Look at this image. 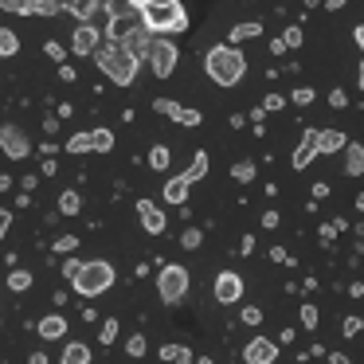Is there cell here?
<instances>
[{
  "label": "cell",
  "instance_id": "cell-1",
  "mask_svg": "<svg viewBox=\"0 0 364 364\" xmlns=\"http://www.w3.org/2000/svg\"><path fill=\"white\" fill-rule=\"evenodd\" d=\"M204 71H208V79L215 82V87H239L243 82V75H247V55L235 48V43H215V48H208V55H204Z\"/></svg>",
  "mask_w": 364,
  "mask_h": 364
},
{
  "label": "cell",
  "instance_id": "cell-2",
  "mask_svg": "<svg viewBox=\"0 0 364 364\" xmlns=\"http://www.w3.org/2000/svg\"><path fill=\"white\" fill-rule=\"evenodd\" d=\"M95 63H98V71H102L106 79L114 82V87H134V79H137V67H141V59H137L134 51L126 48V43H114V40H106L102 48L95 51Z\"/></svg>",
  "mask_w": 364,
  "mask_h": 364
},
{
  "label": "cell",
  "instance_id": "cell-3",
  "mask_svg": "<svg viewBox=\"0 0 364 364\" xmlns=\"http://www.w3.org/2000/svg\"><path fill=\"white\" fill-rule=\"evenodd\" d=\"M141 24L149 36H181L188 28L184 0H149L141 9Z\"/></svg>",
  "mask_w": 364,
  "mask_h": 364
},
{
  "label": "cell",
  "instance_id": "cell-4",
  "mask_svg": "<svg viewBox=\"0 0 364 364\" xmlns=\"http://www.w3.org/2000/svg\"><path fill=\"white\" fill-rule=\"evenodd\" d=\"M114 267L106 259H90V262H82V270H79V278L71 282V290L75 294H82V298H98V294H106L114 286Z\"/></svg>",
  "mask_w": 364,
  "mask_h": 364
},
{
  "label": "cell",
  "instance_id": "cell-5",
  "mask_svg": "<svg viewBox=\"0 0 364 364\" xmlns=\"http://www.w3.org/2000/svg\"><path fill=\"white\" fill-rule=\"evenodd\" d=\"M145 59H149V71L157 79H168L176 71V63H181V51H176V43L168 36H153L149 48H145Z\"/></svg>",
  "mask_w": 364,
  "mask_h": 364
},
{
  "label": "cell",
  "instance_id": "cell-6",
  "mask_svg": "<svg viewBox=\"0 0 364 364\" xmlns=\"http://www.w3.org/2000/svg\"><path fill=\"white\" fill-rule=\"evenodd\" d=\"M157 294H161V301L165 306H181L184 298H188V270L184 267H161V274H157Z\"/></svg>",
  "mask_w": 364,
  "mask_h": 364
},
{
  "label": "cell",
  "instance_id": "cell-7",
  "mask_svg": "<svg viewBox=\"0 0 364 364\" xmlns=\"http://www.w3.org/2000/svg\"><path fill=\"white\" fill-rule=\"evenodd\" d=\"M0 153L9 161H24V157H32L36 149H32V137H28L16 122H4V126H0Z\"/></svg>",
  "mask_w": 364,
  "mask_h": 364
},
{
  "label": "cell",
  "instance_id": "cell-8",
  "mask_svg": "<svg viewBox=\"0 0 364 364\" xmlns=\"http://www.w3.org/2000/svg\"><path fill=\"white\" fill-rule=\"evenodd\" d=\"M243 278L235 274V270H220L212 282V298L220 301V306H239V298H243Z\"/></svg>",
  "mask_w": 364,
  "mask_h": 364
},
{
  "label": "cell",
  "instance_id": "cell-9",
  "mask_svg": "<svg viewBox=\"0 0 364 364\" xmlns=\"http://www.w3.org/2000/svg\"><path fill=\"white\" fill-rule=\"evenodd\" d=\"M153 110L157 114H165V118H173L176 126H184V129H192V126H200V110H192V106H181V102H173V98H157L153 102Z\"/></svg>",
  "mask_w": 364,
  "mask_h": 364
},
{
  "label": "cell",
  "instance_id": "cell-10",
  "mask_svg": "<svg viewBox=\"0 0 364 364\" xmlns=\"http://www.w3.org/2000/svg\"><path fill=\"white\" fill-rule=\"evenodd\" d=\"M98 48H102V32H98V28L90 24V20H87V24H79V28L71 32V51H75L79 59L95 55Z\"/></svg>",
  "mask_w": 364,
  "mask_h": 364
},
{
  "label": "cell",
  "instance_id": "cell-11",
  "mask_svg": "<svg viewBox=\"0 0 364 364\" xmlns=\"http://www.w3.org/2000/svg\"><path fill=\"white\" fill-rule=\"evenodd\" d=\"M274 360H278V341L251 337L243 345V364H274Z\"/></svg>",
  "mask_w": 364,
  "mask_h": 364
},
{
  "label": "cell",
  "instance_id": "cell-12",
  "mask_svg": "<svg viewBox=\"0 0 364 364\" xmlns=\"http://www.w3.org/2000/svg\"><path fill=\"white\" fill-rule=\"evenodd\" d=\"M137 220H141V228L149 231V235H165V212H161V204L137 200Z\"/></svg>",
  "mask_w": 364,
  "mask_h": 364
},
{
  "label": "cell",
  "instance_id": "cell-13",
  "mask_svg": "<svg viewBox=\"0 0 364 364\" xmlns=\"http://www.w3.org/2000/svg\"><path fill=\"white\" fill-rule=\"evenodd\" d=\"M314 157H317V129H306V134H301V145L294 149V157H290V165L301 173V168L314 165Z\"/></svg>",
  "mask_w": 364,
  "mask_h": 364
},
{
  "label": "cell",
  "instance_id": "cell-14",
  "mask_svg": "<svg viewBox=\"0 0 364 364\" xmlns=\"http://www.w3.org/2000/svg\"><path fill=\"white\" fill-rule=\"evenodd\" d=\"M348 137L341 134V129H317V157L321 153H345Z\"/></svg>",
  "mask_w": 364,
  "mask_h": 364
},
{
  "label": "cell",
  "instance_id": "cell-15",
  "mask_svg": "<svg viewBox=\"0 0 364 364\" xmlns=\"http://www.w3.org/2000/svg\"><path fill=\"white\" fill-rule=\"evenodd\" d=\"M36 333H40L43 341H63V337H67V321H63L59 314H48V317H40Z\"/></svg>",
  "mask_w": 364,
  "mask_h": 364
},
{
  "label": "cell",
  "instance_id": "cell-16",
  "mask_svg": "<svg viewBox=\"0 0 364 364\" xmlns=\"http://www.w3.org/2000/svg\"><path fill=\"white\" fill-rule=\"evenodd\" d=\"M188 188H192V184H184L181 176H173V181H165V184H161V200H165V204L184 208V200H188Z\"/></svg>",
  "mask_w": 364,
  "mask_h": 364
},
{
  "label": "cell",
  "instance_id": "cell-17",
  "mask_svg": "<svg viewBox=\"0 0 364 364\" xmlns=\"http://www.w3.org/2000/svg\"><path fill=\"white\" fill-rule=\"evenodd\" d=\"M106 16L110 20H118V16L141 20V4H134V0H106Z\"/></svg>",
  "mask_w": 364,
  "mask_h": 364
},
{
  "label": "cell",
  "instance_id": "cell-18",
  "mask_svg": "<svg viewBox=\"0 0 364 364\" xmlns=\"http://www.w3.org/2000/svg\"><path fill=\"white\" fill-rule=\"evenodd\" d=\"M90 360H95L90 345H82V341H67L63 345V364H90Z\"/></svg>",
  "mask_w": 364,
  "mask_h": 364
},
{
  "label": "cell",
  "instance_id": "cell-19",
  "mask_svg": "<svg viewBox=\"0 0 364 364\" xmlns=\"http://www.w3.org/2000/svg\"><path fill=\"white\" fill-rule=\"evenodd\" d=\"M345 173L348 176H364V145H356V141L345 145Z\"/></svg>",
  "mask_w": 364,
  "mask_h": 364
},
{
  "label": "cell",
  "instance_id": "cell-20",
  "mask_svg": "<svg viewBox=\"0 0 364 364\" xmlns=\"http://www.w3.org/2000/svg\"><path fill=\"white\" fill-rule=\"evenodd\" d=\"M161 360L165 364H196V356L184 345H161Z\"/></svg>",
  "mask_w": 364,
  "mask_h": 364
},
{
  "label": "cell",
  "instance_id": "cell-21",
  "mask_svg": "<svg viewBox=\"0 0 364 364\" xmlns=\"http://www.w3.org/2000/svg\"><path fill=\"white\" fill-rule=\"evenodd\" d=\"M255 36H262V24H255V20H247V24H235L228 28V43H243V40H255Z\"/></svg>",
  "mask_w": 364,
  "mask_h": 364
},
{
  "label": "cell",
  "instance_id": "cell-22",
  "mask_svg": "<svg viewBox=\"0 0 364 364\" xmlns=\"http://www.w3.org/2000/svg\"><path fill=\"white\" fill-rule=\"evenodd\" d=\"M204 176H208V153H196V157H192V165L181 173V181L184 184H196V181H204Z\"/></svg>",
  "mask_w": 364,
  "mask_h": 364
},
{
  "label": "cell",
  "instance_id": "cell-23",
  "mask_svg": "<svg viewBox=\"0 0 364 364\" xmlns=\"http://www.w3.org/2000/svg\"><path fill=\"white\" fill-rule=\"evenodd\" d=\"M98 4H102V0H71V4H67V12H71L79 24H87V20L98 12Z\"/></svg>",
  "mask_w": 364,
  "mask_h": 364
},
{
  "label": "cell",
  "instance_id": "cell-24",
  "mask_svg": "<svg viewBox=\"0 0 364 364\" xmlns=\"http://www.w3.org/2000/svg\"><path fill=\"white\" fill-rule=\"evenodd\" d=\"M114 149V134L106 126H98V129H90V153H110Z\"/></svg>",
  "mask_w": 364,
  "mask_h": 364
},
{
  "label": "cell",
  "instance_id": "cell-25",
  "mask_svg": "<svg viewBox=\"0 0 364 364\" xmlns=\"http://www.w3.org/2000/svg\"><path fill=\"white\" fill-rule=\"evenodd\" d=\"M20 55V36L12 28H0V59H12Z\"/></svg>",
  "mask_w": 364,
  "mask_h": 364
},
{
  "label": "cell",
  "instance_id": "cell-26",
  "mask_svg": "<svg viewBox=\"0 0 364 364\" xmlns=\"http://www.w3.org/2000/svg\"><path fill=\"white\" fill-rule=\"evenodd\" d=\"M82 212V196L75 188H67L63 196H59V215H79Z\"/></svg>",
  "mask_w": 364,
  "mask_h": 364
},
{
  "label": "cell",
  "instance_id": "cell-27",
  "mask_svg": "<svg viewBox=\"0 0 364 364\" xmlns=\"http://www.w3.org/2000/svg\"><path fill=\"white\" fill-rule=\"evenodd\" d=\"M255 173H259L255 161H235V165H231V181H239V184H251Z\"/></svg>",
  "mask_w": 364,
  "mask_h": 364
},
{
  "label": "cell",
  "instance_id": "cell-28",
  "mask_svg": "<svg viewBox=\"0 0 364 364\" xmlns=\"http://www.w3.org/2000/svg\"><path fill=\"white\" fill-rule=\"evenodd\" d=\"M118 337H122V325H118V317H106V321L98 325V341H102V345H114Z\"/></svg>",
  "mask_w": 364,
  "mask_h": 364
},
{
  "label": "cell",
  "instance_id": "cell-29",
  "mask_svg": "<svg viewBox=\"0 0 364 364\" xmlns=\"http://www.w3.org/2000/svg\"><path fill=\"white\" fill-rule=\"evenodd\" d=\"M149 40H153V36L145 32V28H137V32H134V36H129V40H126V48L134 51L137 59H145V48H149Z\"/></svg>",
  "mask_w": 364,
  "mask_h": 364
},
{
  "label": "cell",
  "instance_id": "cell-30",
  "mask_svg": "<svg viewBox=\"0 0 364 364\" xmlns=\"http://www.w3.org/2000/svg\"><path fill=\"white\" fill-rule=\"evenodd\" d=\"M168 161H173V153H168V145H153L149 149V168H157V173H165Z\"/></svg>",
  "mask_w": 364,
  "mask_h": 364
},
{
  "label": "cell",
  "instance_id": "cell-31",
  "mask_svg": "<svg viewBox=\"0 0 364 364\" xmlns=\"http://www.w3.org/2000/svg\"><path fill=\"white\" fill-rule=\"evenodd\" d=\"M317 321H321V317H317V306H314V301H306V306H301V329L314 333V329H317Z\"/></svg>",
  "mask_w": 364,
  "mask_h": 364
},
{
  "label": "cell",
  "instance_id": "cell-32",
  "mask_svg": "<svg viewBox=\"0 0 364 364\" xmlns=\"http://www.w3.org/2000/svg\"><path fill=\"white\" fill-rule=\"evenodd\" d=\"M200 243H204V231H200V228H188V231L181 235V247H184V251H196Z\"/></svg>",
  "mask_w": 364,
  "mask_h": 364
},
{
  "label": "cell",
  "instance_id": "cell-33",
  "mask_svg": "<svg viewBox=\"0 0 364 364\" xmlns=\"http://www.w3.org/2000/svg\"><path fill=\"white\" fill-rule=\"evenodd\" d=\"M28 286H32V274H28V270H12L9 274V290H28Z\"/></svg>",
  "mask_w": 364,
  "mask_h": 364
},
{
  "label": "cell",
  "instance_id": "cell-34",
  "mask_svg": "<svg viewBox=\"0 0 364 364\" xmlns=\"http://www.w3.org/2000/svg\"><path fill=\"white\" fill-rule=\"evenodd\" d=\"M75 247H79V239H75V235H59L51 251H55V255H75Z\"/></svg>",
  "mask_w": 364,
  "mask_h": 364
},
{
  "label": "cell",
  "instance_id": "cell-35",
  "mask_svg": "<svg viewBox=\"0 0 364 364\" xmlns=\"http://www.w3.org/2000/svg\"><path fill=\"white\" fill-rule=\"evenodd\" d=\"M67 153H90V134H75L67 141Z\"/></svg>",
  "mask_w": 364,
  "mask_h": 364
},
{
  "label": "cell",
  "instance_id": "cell-36",
  "mask_svg": "<svg viewBox=\"0 0 364 364\" xmlns=\"http://www.w3.org/2000/svg\"><path fill=\"white\" fill-rule=\"evenodd\" d=\"M360 329H364V321H360V317H356V314H348L345 321H341V333H345V337H356V333H360Z\"/></svg>",
  "mask_w": 364,
  "mask_h": 364
},
{
  "label": "cell",
  "instance_id": "cell-37",
  "mask_svg": "<svg viewBox=\"0 0 364 364\" xmlns=\"http://www.w3.org/2000/svg\"><path fill=\"white\" fill-rule=\"evenodd\" d=\"M239 321H243V325H259L262 321V309L259 306H243V309H239Z\"/></svg>",
  "mask_w": 364,
  "mask_h": 364
},
{
  "label": "cell",
  "instance_id": "cell-38",
  "mask_svg": "<svg viewBox=\"0 0 364 364\" xmlns=\"http://www.w3.org/2000/svg\"><path fill=\"white\" fill-rule=\"evenodd\" d=\"M126 353H129V356H145V337H141V333L126 337Z\"/></svg>",
  "mask_w": 364,
  "mask_h": 364
},
{
  "label": "cell",
  "instance_id": "cell-39",
  "mask_svg": "<svg viewBox=\"0 0 364 364\" xmlns=\"http://www.w3.org/2000/svg\"><path fill=\"white\" fill-rule=\"evenodd\" d=\"M28 4L32 0H0V12H20V16H28Z\"/></svg>",
  "mask_w": 364,
  "mask_h": 364
},
{
  "label": "cell",
  "instance_id": "cell-40",
  "mask_svg": "<svg viewBox=\"0 0 364 364\" xmlns=\"http://www.w3.org/2000/svg\"><path fill=\"white\" fill-rule=\"evenodd\" d=\"M286 102H290L286 95H267V98H262V110H267V114H274V110H282Z\"/></svg>",
  "mask_w": 364,
  "mask_h": 364
},
{
  "label": "cell",
  "instance_id": "cell-41",
  "mask_svg": "<svg viewBox=\"0 0 364 364\" xmlns=\"http://www.w3.org/2000/svg\"><path fill=\"white\" fill-rule=\"evenodd\" d=\"M43 51H48V59H55V63H63V59H67V48H63V43H55V40L43 43Z\"/></svg>",
  "mask_w": 364,
  "mask_h": 364
},
{
  "label": "cell",
  "instance_id": "cell-42",
  "mask_svg": "<svg viewBox=\"0 0 364 364\" xmlns=\"http://www.w3.org/2000/svg\"><path fill=\"white\" fill-rule=\"evenodd\" d=\"M290 102H294V106H309V102H314V90H309V87L290 90Z\"/></svg>",
  "mask_w": 364,
  "mask_h": 364
},
{
  "label": "cell",
  "instance_id": "cell-43",
  "mask_svg": "<svg viewBox=\"0 0 364 364\" xmlns=\"http://www.w3.org/2000/svg\"><path fill=\"white\" fill-rule=\"evenodd\" d=\"M79 270H82V262L67 255V262H63V278H67V282H75V278H79Z\"/></svg>",
  "mask_w": 364,
  "mask_h": 364
},
{
  "label": "cell",
  "instance_id": "cell-44",
  "mask_svg": "<svg viewBox=\"0 0 364 364\" xmlns=\"http://www.w3.org/2000/svg\"><path fill=\"white\" fill-rule=\"evenodd\" d=\"M329 106H333V110H345V106H348V95L333 87V90H329Z\"/></svg>",
  "mask_w": 364,
  "mask_h": 364
},
{
  "label": "cell",
  "instance_id": "cell-45",
  "mask_svg": "<svg viewBox=\"0 0 364 364\" xmlns=\"http://www.w3.org/2000/svg\"><path fill=\"white\" fill-rule=\"evenodd\" d=\"M282 40H286V48H301V28H286Z\"/></svg>",
  "mask_w": 364,
  "mask_h": 364
},
{
  "label": "cell",
  "instance_id": "cell-46",
  "mask_svg": "<svg viewBox=\"0 0 364 364\" xmlns=\"http://www.w3.org/2000/svg\"><path fill=\"white\" fill-rule=\"evenodd\" d=\"M12 228V212H0V243H4V235H9Z\"/></svg>",
  "mask_w": 364,
  "mask_h": 364
},
{
  "label": "cell",
  "instance_id": "cell-47",
  "mask_svg": "<svg viewBox=\"0 0 364 364\" xmlns=\"http://www.w3.org/2000/svg\"><path fill=\"white\" fill-rule=\"evenodd\" d=\"M270 259H274V262H286V267H290V262H294L290 255L282 251V247H270Z\"/></svg>",
  "mask_w": 364,
  "mask_h": 364
},
{
  "label": "cell",
  "instance_id": "cell-48",
  "mask_svg": "<svg viewBox=\"0 0 364 364\" xmlns=\"http://www.w3.org/2000/svg\"><path fill=\"white\" fill-rule=\"evenodd\" d=\"M286 51H290V48H286L282 36H278V40H270V55H286Z\"/></svg>",
  "mask_w": 364,
  "mask_h": 364
},
{
  "label": "cell",
  "instance_id": "cell-49",
  "mask_svg": "<svg viewBox=\"0 0 364 364\" xmlns=\"http://www.w3.org/2000/svg\"><path fill=\"white\" fill-rule=\"evenodd\" d=\"M262 228H267V231H274V228H278V212H274V208H270V212L262 215Z\"/></svg>",
  "mask_w": 364,
  "mask_h": 364
},
{
  "label": "cell",
  "instance_id": "cell-50",
  "mask_svg": "<svg viewBox=\"0 0 364 364\" xmlns=\"http://www.w3.org/2000/svg\"><path fill=\"white\" fill-rule=\"evenodd\" d=\"M59 79H63V82H75V67H71V63H59Z\"/></svg>",
  "mask_w": 364,
  "mask_h": 364
},
{
  "label": "cell",
  "instance_id": "cell-51",
  "mask_svg": "<svg viewBox=\"0 0 364 364\" xmlns=\"http://www.w3.org/2000/svg\"><path fill=\"white\" fill-rule=\"evenodd\" d=\"M325 196H329V181H317L314 184V200H325Z\"/></svg>",
  "mask_w": 364,
  "mask_h": 364
},
{
  "label": "cell",
  "instance_id": "cell-52",
  "mask_svg": "<svg viewBox=\"0 0 364 364\" xmlns=\"http://www.w3.org/2000/svg\"><path fill=\"white\" fill-rule=\"evenodd\" d=\"M353 43L364 51V24H356V28H353Z\"/></svg>",
  "mask_w": 364,
  "mask_h": 364
},
{
  "label": "cell",
  "instance_id": "cell-53",
  "mask_svg": "<svg viewBox=\"0 0 364 364\" xmlns=\"http://www.w3.org/2000/svg\"><path fill=\"white\" fill-rule=\"evenodd\" d=\"M28 364H48V353H40V348H36V353L28 356Z\"/></svg>",
  "mask_w": 364,
  "mask_h": 364
},
{
  "label": "cell",
  "instance_id": "cell-54",
  "mask_svg": "<svg viewBox=\"0 0 364 364\" xmlns=\"http://www.w3.org/2000/svg\"><path fill=\"white\" fill-rule=\"evenodd\" d=\"M333 231H337L333 223H321V243H329V239H333Z\"/></svg>",
  "mask_w": 364,
  "mask_h": 364
},
{
  "label": "cell",
  "instance_id": "cell-55",
  "mask_svg": "<svg viewBox=\"0 0 364 364\" xmlns=\"http://www.w3.org/2000/svg\"><path fill=\"white\" fill-rule=\"evenodd\" d=\"M329 364H353V360H348L345 353H329Z\"/></svg>",
  "mask_w": 364,
  "mask_h": 364
},
{
  "label": "cell",
  "instance_id": "cell-56",
  "mask_svg": "<svg viewBox=\"0 0 364 364\" xmlns=\"http://www.w3.org/2000/svg\"><path fill=\"white\" fill-rule=\"evenodd\" d=\"M348 294H353V298H364V282H353V286H348Z\"/></svg>",
  "mask_w": 364,
  "mask_h": 364
},
{
  "label": "cell",
  "instance_id": "cell-57",
  "mask_svg": "<svg viewBox=\"0 0 364 364\" xmlns=\"http://www.w3.org/2000/svg\"><path fill=\"white\" fill-rule=\"evenodd\" d=\"M356 87L364 90V59H360V67H356Z\"/></svg>",
  "mask_w": 364,
  "mask_h": 364
},
{
  "label": "cell",
  "instance_id": "cell-58",
  "mask_svg": "<svg viewBox=\"0 0 364 364\" xmlns=\"http://www.w3.org/2000/svg\"><path fill=\"white\" fill-rule=\"evenodd\" d=\"M325 9H329V12L333 9H345V0H325Z\"/></svg>",
  "mask_w": 364,
  "mask_h": 364
},
{
  "label": "cell",
  "instance_id": "cell-59",
  "mask_svg": "<svg viewBox=\"0 0 364 364\" xmlns=\"http://www.w3.org/2000/svg\"><path fill=\"white\" fill-rule=\"evenodd\" d=\"M12 188V176H0V192H9Z\"/></svg>",
  "mask_w": 364,
  "mask_h": 364
},
{
  "label": "cell",
  "instance_id": "cell-60",
  "mask_svg": "<svg viewBox=\"0 0 364 364\" xmlns=\"http://www.w3.org/2000/svg\"><path fill=\"white\" fill-rule=\"evenodd\" d=\"M356 208H360V212H364V192H360V196H356Z\"/></svg>",
  "mask_w": 364,
  "mask_h": 364
},
{
  "label": "cell",
  "instance_id": "cell-61",
  "mask_svg": "<svg viewBox=\"0 0 364 364\" xmlns=\"http://www.w3.org/2000/svg\"><path fill=\"white\" fill-rule=\"evenodd\" d=\"M134 4H141V9H145V4H149V0H134Z\"/></svg>",
  "mask_w": 364,
  "mask_h": 364
}]
</instances>
